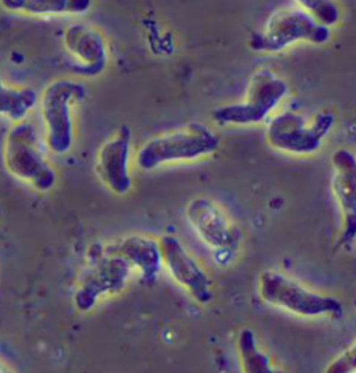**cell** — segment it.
<instances>
[{
  "mask_svg": "<svg viewBox=\"0 0 356 373\" xmlns=\"http://www.w3.org/2000/svg\"><path fill=\"white\" fill-rule=\"evenodd\" d=\"M219 145L218 137L198 124L152 139L139 151L137 164L145 171L163 165L193 161L214 152Z\"/></svg>",
  "mask_w": 356,
  "mask_h": 373,
  "instance_id": "6da1fadb",
  "label": "cell"
},
{
  "mask_svg": "<svg viewBox=\"0 0 356 373\" xmlns=\"http://www.w3.org/2000/svg\"><path fill=\"white\" fill-rule=\"evenodd\" d=\"M334 123L332 115L320 113L312 120L291 112L275 117L267 130L268 143L282 152L310 155L321 147Z\"/></svg>",
  "mask_w": 356,
  "mask_h": 373,
  "instance_id": "7a4b0ae2",
  "label": "cell"
},
{
  "mask_svg": "<svg viewBox=\"0 0 356 373\" xmlns=\"http://www.w3.org/2000/svg\"><path fill=\"white\" fill-rule=\"evenodd\" d=\"M260 292L266 302L301 316L339 315L342 310L336 299L314 292L275 271L262 274Z\"/></svg>",
  "mask_w": 356,
  "mask_h": 373,
  "instance_id": "3957f363",
  "label": "cell"
},
{
  "mask_svg": "<svg viewBox=\"0 0 356 373\" xmlns=\"http://www.w3.org/2000/svg\"><path fill=\"white\" fill-rule=\"evenodd\" d=\"M329 30L318 25L312 17L300 9H284L275 13L265 33L252 41L256 49L276 51L300 39L321 43L327 40Z\"/></svg>",
  "mask_w": 356,
  "mask_h": 373,
  "instance_id": "277c9868",
  "label": "cell"
},
{
  "mask_svg": "<svg viewBox=\"0 0 356 373\" xmlns=\"http://www.w3.org/2000/svg\"><path fill=\"white\" fill-rule=\"evenodd\" d=\"M186 214L197 234L210 247L225 250L235 244L236 233L232 220L216 201L194 198L188 203Z\"/></svg>",
  "mask_w": 356,
  "mask_h": 373,
  "instance_id": "5b68a950",
  "label": "cell"
},
{
  "mask_svg": "<svg viewBox=\"0 0 356 373\" xmlns=\"http://www.w3.org/2000/svg\"><path fill=\"white\" fill-rule=\"evenodd\" d=\"M286 90V85L282 81L266 73L261 76V83L247 103L221 108L215 113V118L225 124L259 123L280 102Z\"/></svg>",
  "mask_w": 356,
  "mask_h": 373,
  "instance_id": "8992f818",
  "label": "cell"
},
{
  "mask_svg": "<svg viewBox=\"0 0 356 373\" xmlns=\"http://www.w3.org/2000/svg\"><path fill=\"white\" fill-rule=\"evenodd\" d=\"M331 188L344 223L343 238L351 240L355 231L356 166L354 156L346 150L334 153Z\"/></svg>",
  "mask_w": 356,
  "mask_h": 373,
  "instance_id": "52a82bcc",
  "label": "cell"
},
{
  "mask_svg": "<svg viewBox=\"0 0 356 373\" xmlns=\"http://www.w3.org/2000/svg\"><path fill=\"white\" fill-rule=\"evenodd\" d=\"M129 144V133L123 130L104 145L97 159V170L100 179L118 195L126 194L132 186Z\"/></svg>",
  "mask_w": 356,
  "mask_h": 373,
  "instance_id": "ba28073f",
  "label": "cell"
},
{
  "mask_svg": "<svg viewBox=\"0 0 356 373\" xmlns=\"http://www.w3.org/2000/svg\"><path fill=\"white\" fill-rule=\"evenodd\" d=\"M305 8L313 11L321 20L327 24H330L337 21L338 11L334 5L319 1H301Z\"/></svg>",
  "mask_w": 356,
  "mask_h": 373,
  "instance_id": "9c48e42d",
  "label": "cell"
},
{
  "mask_svg": "<svg viewBox=\"0 0 356 373\" xmlns=\"http://www.w3.org/2000/svg\"><path fill=\"white\" fill-rule=\"evenodd\" d=\"M355 367V346L350 347L343 355L330 365L328 372H347Z\"/></svg>",
  "mask_w": 356,
  "mask_h": 373,
  "instance_id": "30bf717a",
  "label": "cell"
}]
</instances>
